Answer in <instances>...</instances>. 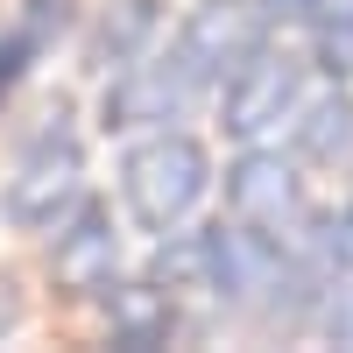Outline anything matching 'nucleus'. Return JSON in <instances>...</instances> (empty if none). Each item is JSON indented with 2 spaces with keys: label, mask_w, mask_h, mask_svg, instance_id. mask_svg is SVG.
Masks as SVG:
<instances>
[{
  "label": "nucleus",
  "mask_w": 353,
  "mask_h": 353,
  "mask_svg": "<svg viewBox=\"0 0 353 353\" xmlns=\"http://www.w3.org/2000/svg\"><path fill=\"white\" fill-rule=\"evenodd\" d=\"M78 205H85V149H78L71 113L57 106V113L36 121V134L21 141V156L8 170V191H0V212L21 233H50V226H64Z\"/></svg>",
  "instance_id": "obj_1"
},
{
  "label": "nucleus",
  "mask_w": 353,
  "mask_h": 353,
  "mask_svg": "<svg viewBox=\"0 0 353 353\" xmlns=\"http://www.w3.org/2000/svg\"><path fill=\"white\" fill-rule=\"evenodd\" d=\"M205 191H212V163H205V149L191 134H176V128H149L134 141V149L121 156V198H128V212L141 233H176L198 205Z\"/></svg>",
  "instance_id": "obj_2"
},
{
  "label": "nucleus",
  "mask_w": 353,
  "mask_h": 353,
  "mask_svg": "<svg viewBox=\"0 0 353 353\" xmlns=\"http://www.w3.org/2000/svg\"><path fill=\"white\" fill-rule=\"evenodd\" d=\"M226 212H233V226H248V233H261V241H276V248H304V241L325 233V219H318L311 198H304L297 163L283 149H269V141L241 149V163L226 170Z\"/></svg>",
  "instance_id": "obj_3"
},
{
  "label": "nucleus",
  "mask_w": 353,
  "mask_h": 353,
  "mask_svg": "<svg viewBox=\"0 0 353 353\" xmlns=\"http://www.w3.org/2000/svg\"><path fill=\"white\" fill-rule=\"evenodd\" d=\"M304 78H311V57L261 43L248 64L219 85V128H226V141H241V149H254V141H276L290 121H297V106L311 99Z\"/></svg>",
  "instance_id": "obj_4"
},
{
  "label": "nucleus",
  "mask_w": 353,
  "mask_h": 353,
  "mask_svg": "<svg viewBox=\"0 0 353 353\" xmlns=\"http://www.w3.org/2000/svg\"><path fill=\"white\" fill-rule=\"evenodd\" d=\"M269 36H276V14L261 8V0H198L170 50H176V64L191 71L198 92H219Z\"/></svg>",
  "instance_id": "obj_5"
},
{
  "label": "nucleus",
  "mask_w": 353,
  "mask_h": 353,
  "mask_svg": "<svg viewBox=\"0 0 353 353\" xmlns=\"http://www.w3.org/2000/svg\"><path fill=\"white\" fill-rule=\"evenodd\" d=\"M191 99H205L191 71L176 64V50L170 57H141V64L128 71H113L106 78V99H99V121L106 134H134V128H170L176 113H184Z\"/></svg>",
  "instance_id": "obj_6"
},
{
  "label": "nucleus",
  "mask_w": 353,
  "mask_h": 353,
  "mask_svg": "<svg viewBox=\"0 0 353 353\" xmlns=\"http://www.w3.org/2000/svg\"><path fill=\"white\" fill-rule=\"evenodd\" d=\"M50 283L64 290V297H106V290L121 283V241H113V219L99 205H78V212L57 226Z\"/></svg>",
  "instance_id": "obj_7"
},
{
  "label": "nucleus",
  "mask_w": 353,
  "mask_h": 353,
  "mask_svg": "<svg viewBox=\"0 0 353 353\" xmlns=\"http://www.w3.org/2000/svg\"><path fill=\"white\" fill-rule=\"evenodd\" d=\"M64 21H71V0H28V8L0 28V106H8L28 85V71L50 57V43L64 36Z\"/></svg>",
  "instance_id": "obj_8"
},
{
  "label": "nucleus",
  "mask_w": 353,
  "mask_h": 353,
  "mask_svg": "<svg viewBox=\"0 0 353 353\" xmlns=\"http://www.w3.org/2000/svg\"><path fill=\"white\" fill-rule=\"evenodd\" d=\"M290 149H297V163H339V156H353V92H346L339 78L297 106V121H290Z\"/></svg>",
  "instance_id": "obj_9"
},
{
  "label": "nucleus",
  "mask_w": 353,
  "mask_h": 353,
  "mask_svg": "<svg viewBox=\"0 0 353 353\" xmlns=\"http://www.w3.org/2000/svg\"><path fill=\"white\" fill-rule=\"evenodd\" d=\"M176 304L170 290L156 283H113L106 290V318H113V339L121 346H170L176 339Z\"/></svg>",
  "instance_id": "obj_10"
},
{
  "label": "nucleus",
  "mask_w": 353,
  "mask_h": 353,
  "mask_svg": "<svg viewBox=\"0 0 353 353\" xmlns=\"http://www.w3.org/2000/svg\"><path fill=\"white\" fill-rule=\"evenodd\" d=\"M156 28H163V14H156V0H113V8L99 14V28H92V71H128V64H141L149 57V43H156Z\"/></svg>",
  "instance_id": "obj_11"
},
{
  "label": "nucleus",
  "mask_w": 353,
  "mask_h": 353,
  "mask_svg": "<svg viewBox=\"0 0 353 353\" xmlns=\"http://www.w3.org/2000/svg\"><path fill=\"white\" fill-rule=\"evenodd\" d=\"M318 332L353 346V269H325V297H318Z\"/></svg>",
  "instance_id": "obj_12"
},
{
  "label": "nucleus",
  "mask_w": 353,
  "mask_h": 353,
  "mask_svg": "<svg viewBox=\"0 0 353 353\" xmlns=\"http://www.w3.org/2000/svg\"><path fill=\"white\" fill-rule=\"evenodd\" d=\"M325 269H353V205L325 219Z\"/></svg>",
  "instance_id": "obj_13"
},
{
  "label": "nucleus",
  "mask_w": 353,
  "mask_h": 353,
  "mask_svg": "<svg viewBox=\"0 0 353 353\" xmlns=\"http://www.w3.org/2000/svg\"><path fill=\"white\" fill-rule=\"evenodd\" d=\"M325 8H332V0H276L269 14H276V21H297V28H311V21L325 14Z\"/></svg>",
  "instance_id": "obj_14"
}]
</instances>
